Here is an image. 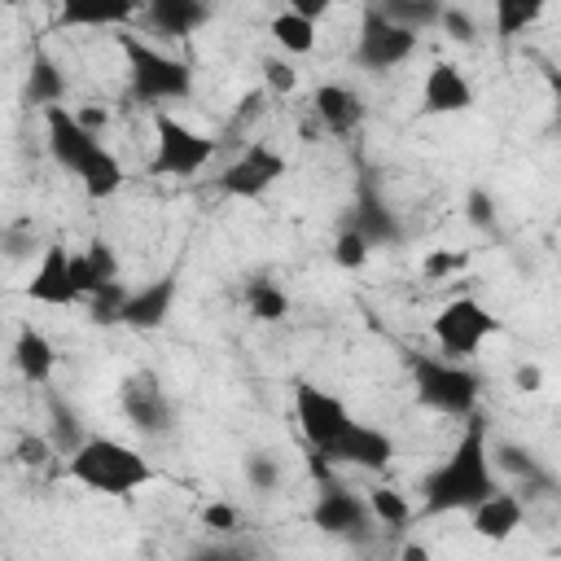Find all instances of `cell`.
<instances>
[{
	"label": "cell",
	"instance_id": "cell-14",
	"mask_svg": "<svg viewBox=\"0 0 561 561\" xmlns=\"http://www.w3.org/2000/svg\"><path fill=\"white\" fill-rule=\"evenodd\" d=\"M311 522H316V530L337 535V539H355V543L368 539L373 526H377L373 513H368V500L346 491V486H324L311 504Z\"/></svg>",
	"mask_w": 561,
	"mask_h": 561
},
{
	"label": "cell",
	"instance_id": "cell-28",
	"mask_svg": "<svg viewBox=\"0 0 561 561\" xmlns=\"http://www.w3.org/2000/svg\"><path fill=\"white\" fill-rule=\"evenodd\" d=\"M543 13V4H535V0H495L491 4V18H495V35L500 39H513V35H522L535 18Z\"/></svg>",
	"mask_w": 561,
	"mask_h": 561
},
{
	"label": "cell",
	"instance_id": "cell-37",
	"mask_svg": "<svg viewBox=\"0 0 561 561\" xmlns=\"http://www.w3.org/2000/svg\"><path fill=\"white\" fill-rule=\"evenodd\" d=\"M263 79H267V88H272V92H280V96H285V92H294L298 70H294L289 61H280V57H267V61H263Z\"/></svg>",
	"mask_w": 561,
	"mask_h": 561
},
{
	"label": "cell",
	"instance_id": "cell-30",
	"mask_svg": "<svg viewBox=\"0 0 561 561\" xmlns=\"http://www.w3.org/2000/svg\"><path fill=\"white\" fill-rule=\"evenodd\" d=\"M48 412H53V434H48V443H53L61 456H70L88 434L79 430V416H75V408H70L66 399L53 394V399H48Z\"/></svg>",
	"mask_w": 561,
	"mask_h": 561
},
{
	"label": "cell",
	"instance_id": "cell-43",
	"mask_svg": "<svg viewBox=\"0 0 561 561\" xmlns=\"http://www.w3.org/2000/svg\"><path fill=\"white\" fill-rule=\"evenodd\" d=\"M517 386L522 390H539V368L530 364V368H517Z\"/></svg>",
	"mask_w": 561,
	"mask_h": 561
},
{
	"label": "cell",
	"instance_id": "cell-29",
	"mask_svg": "<svg viewBox=\"0 0 561 561\" xmlns=\"http://www.w3.org/2000/svg\"><path fill=\"white\" fill-rule=\"evenodd\" d=\"M368 513H373V522L386 526V530H403V526L412 522V504H408L399 491H390V486L368 491Z\"/></svg>",
	"mask_w": 561,
	"mask_h": 561
},
{
	"label": "cell",
	"instance_id": "cell-31",
	"mask_svg": "<svg viewBox=\"0 0 561 561\" xmlns=\"http://www.w3.org/2000/svg\"><path fill=\"white\" fill-rule=\"evenodd\" d=\"M188 561H267V552L259 548V543H250V539H215V543H206V548H197Z\"/></svg>",
	"mask_w": 561,
	"mask_h": 561
},
{
	"label": "cell",
	"instance_id": "cell-41",
	"mask_svg": "<svg viewBox=\"0 0 561 561\" xmlns=\"http://www.w3.org/2000/svg\"><path fill=\"white\" fill-rule=\"evenodd\" d=\"M289 13H298L302 22H311V26H316V22L329 13V4H324V0H294V4H289Z\"/></svg>",
	"mask_w": 561,
	"mask_h": 561
},
{
	"label": "cell",
	"instance_id": "cell-36",
	"mask_svg": "<svg viewBox=\"0 0 561 561\" xmlns=\"http://www.w3.org/2000/svg\"><path fill=\"white\" fill-rule=\"evenodd\" d=\"M333 259H337V267H364V259H368V245L355 237V232H337V241H333Z\"/></svg>",
	"mask_w": 561,
	"mask_h": 561
},
{
	"label": "cell",
	"instance_id": "cell-4",
	"mask_svg": "<svg viewBox=\"0 0 561 561\" xmlns=\"http://www.w3.org/2000/svg\"><path fill=\"white\" fill-rule=\"evenodd\" d=\"M123 57H127V88L136 101L145 105H171V101H188L193 92V70L188 61L136 39V35H118Z\"/></svg>",
	"mask_w": 561,
	"mask_h": 561
},
{
	"label": "cell",
	"instance_id": "cell-42",
	"mask_svg": "<svg viewBox=\"0 0 561 561\" xmlns=\"http://www.w3.org/2000/svg\"><path fill=\"white\" fill-rule=\"evenodd\" d=\"M399 561H434V557H430V548H425V543H416V539H408V543L399 548Z\"/></svg>",
	"mask_w": 561,
	"mask_h": 561
},
{
	"label": "cell",
	"instance_id": "cell-40",
	"mask_svg": "<svg viewBox=\"0 0 561 561\" xmlns=\"http://www.w3.org/2000/svg\"><path fill=\"white\" fill-rule=\"evenodd\" d=\"M48 447H53L48 438H22V443H18V460H22V465H44V460H48Z\"/></svg>",
	"mask_w": 561,
	"mask_h": 561
},
{
	"label": "cell",
	"instance_id": "cell-18",
	"mask_svg": "<svg viewBox=\"0 0 561 561\" xmlns=\"http://www.w3.org/2000/svg\"><path fill=\"white\" fill-rule=\"evenodd\" d=\"M526 522V508H522V495L513 491H495L491 500H482L478 508H469V526L478 539H491V543H504L522 530Z\"/></svg>",
	"mask_w": 561,
	"mask_h": 561
},
{
	"label": "cell",
	"instance_id": "cell-38",
	"mask_svg": "<svg viewBox=\"0 0 561 561\" xmlns=\"http://www.w3.org/2000/svg\"><path fill=\"white\" fill-rule=\"evenodd\" d=\"M438 26H443L451 39H460V44H469V39L478 35V26H473V18H469L465 9H443V13H438Z\"/></svg>",
	"mask_w": 561,
	"mask_h": 561
},
{
	"label": "cell",
	"instance_id": "cell-1",
	"mask_svg": "<svg viewBox=\"0 0 561 561\" xmlns=\"http://www.w3.org/2000/svg\"><path fill=\"white\" fill-rule=\"evenodd\" d=\"M495 491H500V478H495V465H491L486 425L478 416H469V425L451 443V451L425 473V482H421V508L430 517H438V513H469L482 500H491Z\"/></svg>",
	"mask_w": 561,
	"mask_h": 561
},
{
	"label": "cell",
	"instance_id": "cell-16",
	"mask_svg": "<svg viewBox=\"0 0 561 561\" xmlns=\"http://www.w3.org/2000/svg\"><path fill=\"white\" fill-rule=\"evenodd\" d=\"M465 110H473V83L456 61H434L421 83V114L438 118V114H465Z\"/></svg>",
	"mask_w": 561,
	"mask_h": 561
},
{
	"label": "cell",
	"instance_id": "cell-6",
	"mask_svg": "<svg viewBox=\"0 0 561 561\" xmlns=\"http://www.w3.org/2000/svg\"><path fill=\"white\" fill-rule=\"evenodd\" d=\"M215 140L197 127H188L184 118L158 110L153 114V158H149V171L162 175V180H188L197 175L210 158H215Z\"/></svg>",
	"mask_w": 561,
	"mask_h": 561
},
{
	"label": "cell",
	"instance_id": "cell-23",
	"mask_svg": "<svg viewBox=\"0 0 561 561\" xmlns=\"http://www.w3.org/2000/svg\"><path fill=\"white\" fill-rule=\"evenodd\" d=\"M131 18H140V4H105V0L88 4V0H70L61 9V26H92V31L96 26H123Z\"/></svg>",
	"mask_w": 561,
	"mask_h": 561
},
{
	"label": "cell",
	"instance_id": "cell-26",
	"mask_svg": "<svg viewBox=\"0 0 561 561\" xmlns=\"http://www.w3.org/2000/svg\"><path fill=\"white\" fill-rule=\"evenodd\" d=\"M26 92H31V101H35V105H44V110L61 105V96H66V79H61V70H57V61H53V57H35V61H31Z\"/></svg>",
	"mask_w": 561,
	"mask_h": 561
},
{
	"label": "cell",
	"instance_id": "cell-19",
	"mask_svg": "<svg viewBox=\"0 0 561 561\" xmlns=\"http://www.w3.org/2000/svg\"><path fill=\"white\" fill-rule=\"evenodd\" d=\"M311 110L324 123V131H333V136H351L364 123V101L342 83H320L311 96Z\"/></svg>",
	"mask_w": 561,
	"mask_h": 561
},
{
	"label": "cell",
	"instance_id": "cell-5",
	"mask_svg": "<svg viewBox=\"0 0 561 561\" xmlns=\"http://www.w3.org/2000/svg\"><path fill=\"white\" fill-rule=\"evenodd\" d=\"M412 386L430 412H443L456 421H469L478 408V394H482L478 373L456 364V359H443V355H416L412 359Z\"/></svg>",
	"mask_w": 561,
	"mask_h": 561
},
{
	"label": "cell",
	"instance_id": "cell-35",
	"mask_svg": "<svg viewBox=\"0 0 561 561\" xmlns=\"http://www.w3.org/2000/svg\"><path fill=\"white\" fill-rule=\"evenodd\" d=\"M202 526H206L210 535L228 539V535L241 526V513H237L232 504H206V508H202Z\"/></svg>",
	"mask_w": 561,
	"mask_h": 561
},
{
	"label": "cell",
	"instance_id": "cell-21",
	"mask_svg": "<svg viewBox=\"0 0 561 561\" xmlns=\"http://www.w3.org/2000/svg\"><path fill=\"white\" fill-rule=\"evenodd\" d=\"M140 18L162 35H193L197 26L210 22V9L197 0H153L140 9Z\"/></svg>",
	"mask_w": 561,
	"mask_h": 561
},
{
	"label": "cell",
	"instance_id": "cell-15",
	"mask_svg": "<svg viewBox=\"0 0 561 561\" xmlns=\"http://www.w3.org/2000/svg\"><path fill=\"white\" fill-rule=\"evenodd\" d=\"M175 298H180V276L175 272H162V276L145 280L140 289H127L123 311H118V324H127L136 333H153V329L167 324Z\"/></svg>",
	"mask_w": 561,
	"mask_h": 561
},
{
	"label": "cell",
	"instance_id": "cell-3",
	"mask_svg": "<svg viewBox=\"0 0 561 561\" xmlns=\"http://www.w3.org/2000/svg\"><path fill=\"white\" fill-rule=\"evenodd\" d=\"M66 473L96 491V495H110V500H127L136 495L145 482H153V465L123 438H110V434H88L70 456H66Z\"/></svg>",
	"mask_w": 561,
	"mask_h": 561
},
{
	"label": "cell",
	"instance_id": "cell-9",
	"mask_svg": "<svg viewBox=\"0 0 561 561\" xmlns=\"http://www.w3.org/2000/svg\"><path fill=\"white\" fill-rule=\"evenodd\" d=\"M416 53V35L394 26L377 4L364 9V22H359V35H355V48H351V61L368 75H386L394 66H403L408 57Z\"/></svg>",
	"mask_w": 561,
	"mask_h": 561
},
{
	"label": "cell",
	"instance_id": "cell-12",
	"mask_svg": "<svg viewBox=\"0 0 561 561\" xmlns=\"http://www.w3.org/2000/svg\"><path fill=\"white\" fill-rule=\"evenodd\" d=\"M26 298L39 307H75L83 302V285L75 272V250L66 241H48L31 280H26Z\"/></svg>",
	"mask_w": 561,
	"mask_h": 561
},
{
	"label": "cell",
	"instance_id": "cell-32",
	"mask_svg": "<svg viewBox=\"0 0 561 561\" xmlns=\"http://www.w3.org/2000/svg\"><path fill=\"white\" fill-rule=\"evenodd\" d=\"M245 482L254 491H276L280 486V460L272 451H250L245 456Z\"/></svg>",
	"mask_w": 561,
	"mask_h": 561
},
{
	"label": "cell",
	"instance_id": "cell-11",
	"mask_svg": "<svg viewBox=\"0 0 561 561\" xmlns=\"http://www.w3.org/2000/svg\"><path fill=\"white\" fill-rule=\"evenodd\" d=\"M118 403H123L127 425L140 430L145 438H162V434L175 430V403H171L167 386L158 381V373H149V368H140V373H131L123 381Z\"/></svg>",
	"mask_w": 561,
	"mask_h": 561
},
{
	"label": "cell",
	"instance_id": "cell-34",
	"mask_svg": "<svg viewBox=\"0 0 561 561\" xmlns=\"http://www.w3.org/2000/svg\"><path fill=\"white\" fill-rule=\"evenodd\" d=\"M465 254H456V250H434V254H425L421 259V272L430 276V280H443V276H456V272H465Z\"/></svg>",
	"mask_w": 561,
	"mask_h": 561
},
{
	"label": "cell",
	"instance_id": "cell-27",
	"mask_svg": "<svg viewBox=\"0 0 561 561\" xmlns=\"http://www.w3.org/2000/svg\"><path fill=\"white\" fill-rule=\"evenodd\" d=\"M245 307H250L254 320L272 324V320H285L289 316V294L280 285H272V280H250L245 285Z\"/></svg>",
	"mask_w": 561,
	"mask_h": 561
},
{
	"label": "cell",
	"instance_id": "cell-25",
	"mask_svg": "<svg viewBox=\"0 0 561 561\" xmlns=\"http://www.w3.org/2000/svg\"><path fill=\"white\" fill-rule=\"evenodd\" d=\"M272 39L280 44V53H294V57H302V53H311L316 48V26L311 22H302L298 13H289V9H280L276 18H272Z\"/></svg>",
	"mask_w": 561,
	"mask_h": 561
},
{
	"label": "cell",
	"instance_id": "cell-22",
	"mask_svg": "<svg viewBox=\"0 0 561 561\" xmlns=\"http://www.w3.org/2000/svg\"><path fill=\"white\" fill-rule=\"evenodd\" d=\"M75 272H79V285H83V298H92L96 289L114 285L118 280V259L110 250V241H88V250H75Z\"/></svg>",
	"mask_w": 561,
	"mask_h": 561
},
{
	"label": "cell",
	"instance_id": "cell-39",
	"mask_svg": "<svg viewBox=\"0 0 561 561\" xmlns=\"http://www.w3.org/2000/svg\"><path fill=\"white\" fill-rule=\"evenodd\" d=\"M469 219H473L478 228H486V224L495 219V206H491V197H486L482 188H473V193H469Z\"/></svg>",
	"mask_w": 561,
	"mask_h": 561
},
{
	"label": "cell",
	"instance_id": "cell-2",
	"mask_svg": "<svg viewBox=\"0 0 561 561\" xmlns=\"http://www.w3.org/2000/svg\"><path fill=\"white\" fill-rule=\"evenodd\" d=\"M44 136H48V153L61 171H70L83 193L92 202H105L123 188V162L101 145V136H92L70 105H53L44 110Z\"/></svg>",
	"mask_w": 561,
	"mask_h": 561
},
{
	"label": "cell",
	"instance_id": "cell-7",
	"mask_svg": "<svg viewBox=\"0 0 561 561\" xmlns=\"http://www.w3.org/2000/svg\"><path fill=\"white\" fill-rule=\"evenodd\" d=\"M495 329H500V320H495L473 294H460V298L443 302L438 316L430 320V333H434L443 359H456V364H465L469 355H478L482 342H486Z\"/></svg>",
	"mask_w": 561,
	"mask_h": 561
},
{
	"label": "cell",
	"instance_id": "cell-33",
	"mask_svg": "<svg viewBox=\"0 0 561 561\" xmlns=\"http://www.w3.org/2000/svg\"><path fill=\"white\" fill-rule=\"evenodd\" d=\"M123 298H127V289H123L118 280H114V285H105V289H96V294L88 298V307H92V320H96V324H118Z\"/></svg>",
	"mask_w": 561,
	"mask_h": 561
},
{
	"label": "cell",
	"instance_id": "cell-8",
	"mask_svg": "<svg viewBox=\"0 0 561 561\" xmlns=\"http://www.w3.org/2000/svg\"><path fill=\"white\" fill-rule=\"evenodd\" d=\"M294 421H298V434L307 438V447L320 451L324 460H329V451L346 438V430L355 425L351 408H346L333 390H324V386H316V381H298V386H294Z\"/></svg>",
	"mask_w": 561,
	"mask_h": 561
},
{
	"label": "cell",
	"instance_id": "cell-17",
	"mask_svg": "<svg viewBox=\"0 0 561 561\" xmlns=\"http://www.w3.org/2000/svg\"><path fill=\"white\" fill-rule=\"evenodd\" d=\"M390 456H394V438L386 430H377V425H364V421H355L346 430V438L329 451L333 465H351V469H368V473L386 469Z\"/></svg>",
	"mask_w": 561,
	"mask_h": 561
},
{
	"label": "cell",
	"instance_id": "cell-20",
	"mask_svg": "<svg viewBox=\"0 0 561 561\" xmlns=\"http://www.w3.org/2000/svg\"><path fill=\"white\" fill-rule=\"evenodd\" d=\"M13 368H18L22 381L48 386V377H53V368H57V351H53V342H48L35 324H22V329H18V337H13Z\"/></svg>",
	"mask_w": 561,
	"mask_h": 561
},
{
	"label": "cell",
	"instance_id": "cell-13",
	"mask_svg": "<svg viewBox=\"0 0 561 561\" xmlns=\"http://www.w3.org/2000/svg\"><path fill=\"white\" fill-rule=\"evenodd\" d=\"M346 232H355L368 250L377 245H399L403 241V228H399V215L390 210V202L377 193L373 180H359L351 206H346Z\"/></svg>",
	"mask_w": 561,
	"mask_h": 561
},
{
	"label": "cell",
	"instance_id": "cell-24",
	"mask_svg": "<svg viewBox=\"0 0 561 561\" xmlns=\"http://www.w3.org/2000/svg\"><path fill=\"white\" fill-rule=\"evenodd\" d=\"M377 9H381L394 26H403V31H412V35L438 26V13H443V4H434V0H386V4H377Z\"/></svg>",
	"mask_w": 561,
	"mask_h": 561
},
{
	"label": "cell",
	"instance_id": "cell-10",
	"mask_svg": "<svg viewBox=\"0 0 561 561\" xmlns=\"http://www.w3.org/2000/svg\"><path fill=\"white\" fill-rule=\"evenodd\" d=\"M289 171V162H285V153L280 149H272V145H263V140H254V145H245L219 175H215V188L224 193V197H241V202H254V197H263L280 175Z\"/></svg>",
	"mask_w": 561,
	"mask_h": 561
}]
</instances>
